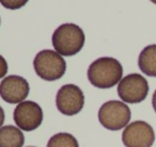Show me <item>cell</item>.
Listing matches in <instances>:
<instances>
[{
	"label": "cell",
	"instance_id": "1",
	"mask_svg": "<svg viewBox=\"0 0 156 147\" xmlns=\"http://www.w3.org/2000/svg\"><path fill=\"white\" fill-rule=\"evenodd\" d=\"M123 67L112 57H101L94 60L88 69V80L96 88L108 89L122 80Z\"/></svg>",
	"mask_w": 156,
	"mask_h": 147
},
{
	"label": "cell",
	"instance_id": "2",
	"mask_svg": "<svg viewBox=\"0 0 156 147\" xmlns=\"http://www.w3.org/2000/svg\"><path fill=\"white\" fill-rule=\"evenodd\" d=\"M52 45L61 56H74L83 50L86 42L83 30L76 24H62L52 33Z\"/></svg>",
	"mask_w": 156,
	"mask_h": 147
},
{
	"label": "cell",
	"instance_id": "3",
	"mask_svg": "<svg viewBox=\"0 0 156 147\" xmlns=\"http://www.w3.org/2000/svg\"><path fill=\"white\" fill-rule=\"evenodd\" d=\"M33 68L39 77L44 81L52 82L64 75L66 71V62L56 51L43 50L34 57Z\"/></svg>",
	"mask_w": 156,
	"mask_h": 147
},
{
	"label": "cell",
	"instance_id": "4",
	"mask_svg": "<svg viewBox=\"0 0 156 147\" xmlns=\"http://www.w3.org/2000/svg\"><path fill=\"white\" fill-rule=\"evenodd\" d=\"M132 113L124 102L110 100L103 104L98 110L101 125L110 131H119L125 128L130 120Z\"/></svg>",
	"mask_w": 156,
	"mask_h": 147
},
{
	"label": "cell",
	"instance_id": "5",
	"mask_svg": "<svg viewBox=\"0 0 156 147\" xmlns=\"http://www.w3.org/2000/svg\"><path fill=\"white\" fill-rule=\"evenodd\" d=\"M149 83L142 75L132 73L120 81L118 85V95L126 103H140L149 93Z\"/></svg>",
	"mask_w": 156,
	"mask_h": 147
},
{
	"label": "cell",
	"instance_id": "6",
	"mask_svg": "<svg viewBox=\"0 0 156 147\" xmlns=\"http://www.w3.org/2000/svg\"><path fill=\"white\" fill-rule=\"evenodd\" d=\"M56 105L61 114L74 116L83 108L85 95L83 90L76 85H63L57 92Z\"/></svg>",
	"mask_w": 156,
	"mask_h": 147
},
{
	"label": "cell",
	"instance_id": "7",
	"mask_svg": "<svg viewBox=\"0 0 156 147\" xmlns=\"http://www.w3.org/2000/svg\"><path fill=\"white\" fill-rule=\"evenodd\" d=\"M155 141V133L151 125L137 120L127 125L122 133L125 147H151Z\"/></svg>",
	"mask_w": 156,
	"mask_h": 147
},
{
	"label": "cell",
	"instance_id": "8",
	"mask_svg": "<svg viewBox=\"0 0 156 147\" xmlns=\"http://www.w3.org/2000/svg\"><path fill=\"white\" fill-rule=\"evenodd\" d=\"M14 121L20 130L33 131L41 126L43 121V111L33 101H23L14 110Z\"/></svg>",
	"mask_w": 156,
	"mask_h": 147
},
{
	"label": "cell",
	"instance_id": "9",
	"mask_svg": "<svg viewBox=\"0 0 156 147\" xmlns=\"http://www.w3.org/2000/svg\"><path fill=\"white\" fill-rule=\"evenodd\" d=\"M29 83L18 75H9L0 83V97L10 104H20L29 95Z\"/></svg>",
	"mask_w": 156,
	"mask_h": 147
},
{
	"label": "cell",
	"instance_id": "10",
	"mask_svg": "<svg viewBox=\"0 0 156 147\" xmlns=\"http://www.w3.org/2000/svg\"><path fill=\"white\" fill-rule=\"evenodd\" d=\"M138 67L142 73L156 77V44L147 45L138 57Z\"/></svg>",
	"mask_w": 156,
	"mask_h": 147
},
{
	"label": "cell",
	"instance_id": "11",
	"mask_svg": "<svg viewBox=\"0 0 156 147\" xmlns=\"http://www.w3.org/2000/svg\"><path fill=\"white\" fill-rule=\"evenodd\" d=\"M25 136L22 130L15 126L0 128V147H23Z\"/></svg>",
	"mask_w": 156,
	"mask_h": 147
},
{
	"label": "cell",
	"instance_id": "12",
	"mask_svg": "<svg viewBox=\"0 0 156 147\" xmlns=\"http://www.w3.org/2000/svg\"><path fill=\"white\" fill-rule=\"evenodd\" d=\"M47 147H79V145L73 134L60 132L49 138Z\"/></svg>",
	"mask_w": 156,
	"mask_h": 147
},
{
	"label": "cell",
	"instance_id": "13",
	"mask_svg": "<svg viewBox=\"0 0 156 147\" xmlns=\"http://www.w3.org/2000/svg\"><path fill=\"white\" fill-rule=\"evenodd\" d=\"M29 0H0V3L9 10H18L27 5Z\"/></svg>",
	"mask_w": 156,
	"mask_h": 147
},
{
	"label": "cell",
	"instance_id": "14",
	"mask_svg": "<svg viewBox=\"0 0 156 147\" xmlns=\"http://www.w3.org/2000/svg\"><path fill=\"white\" fill-rule=\"evenodd\" d=\"M8 69H9V67H8L7 60L5 59V57H2L0 55V78L5 77L7 75Z\"/></svg>",
	"mask_w": 156,
	"mask_h": 147
},
{
	"label": "cell",
	"instance_id": "15",
	"mask_svg": "<svg viewBox=\"0 0 156 147\" xmlns=\"http://www.w3.org/2000/svg\"><path fill=\"white\" fill-rule=\"evenodd\" d=\"M3 123H5V111L0 106V128L2 127Z\"/></svg>",
	"mask_w": 156,
	"mask_h": 147
},
{
	"label": "cell",
	"instance_id": "16",
	"mask_svg": "<svg viewBox=\"0 0 156 147\" xmlns=\"http://www.w3.org/2000/svg\"><path fill=\"white\" fill-rule=\"evenodd\" d=\"M152 105H153V108L156 113V90L154 91L153 93V97H152Z\"/></svg>",
	"mask_w": 156,
	"mask_h": 147
},
{
	"label": "cell",
	"instance_id": "17",
	"mask_svg": "<svg viewBox=\"0 0 156 147\" xmlns=\"http://www.w3.org/2000/svg\"><path fill=\"white\" fill-rule=\"evenodd\" d=\"M150 1H152V2L155 3V5H156V0H150Z\"/></svg>",
	"mask_w": 156,
	"mask_h": 147
},
{
	"label": "cell",
	"instance_id": "18",
	"mask_svg": "<svg viewBox=\"0 0 156 147\" xmlns=\"http://www.w3.org/2000/svg\"><path fill=\"white\" fill-rule=\"evenodd\" d=\"M28 147H33V146H28Z\"/></svg>",
	"mask_w": 156,
	"mask_h": 147
},
{
	"label": "cell",
	"instance_id": "19",
	"mask_svg": "<svg viewBox=\"0 0 156 147\" xmlns=\"http://www.w3.org/2000/svg\"><path fill=\"white\" fill-rule=\"evenodd\" d=\"M0 22H1V21H0Z\"/></svg>",
	"mask_w": 156,
	"mask_h": 147
}]
</instances>
